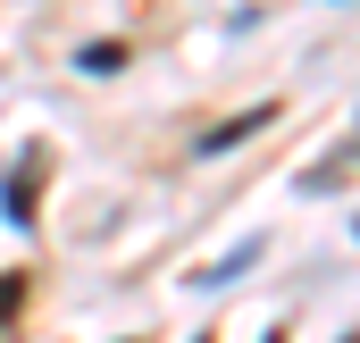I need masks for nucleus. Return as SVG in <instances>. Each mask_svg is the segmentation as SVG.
<instances>
[{
    "label": "nucleus",
    "mask_w": 360,
    "mask_h": 343,
    "mask_svg": "<svg viewBox=\"0 0 360 343\" xmlns=\"http://www.w3.org/2000/svg\"><path fill=\"white\" fill-rule=\"evenodd\" d=\"M269 117H276V101H252L243 117H226V126H210V134H201V160H218V151H243V143H252V134H260Z\"/></svg>",
    "instance_id": "obj_1"
},
{
    "label": "nucleus",
    "mask_w": 360,
    "mask_h": 343,
    "mask_svg": "<svg viewBox=\"0 0 360 343\" xmlns=\"http://www.w3.org/2000/svg\"><path fill=\"white\" fill-rule=\"evenodd\" d=\"M34 184H42V151H25V168H8V184H0V218L8 226H34Z\"/></svg>",
    "instance_id": "obj_2"
},
{
    "label": "nucleus",
    "mask_w": 360,
    "mask_h": 343,
    "mask_svg": "<svg viewBox=\"0 0 360 343\" xmlns=\"http://www.w3.org/2000/svg\"><path fill=\"white\" fill-rule=\"evenodd\" d=\"M76 67H84V76H117V67H126V42H84Z\"/></svg>",
    "instance_id": "obj_3"
},
{
    "label": "nucleus",
    "mask_w": 360,
    "mask_h": 343,
    "mask_svg": "<svg viewBox=\"0 0 360 343\" xmlns=\"http://www.w3.org/2000/svg\"><path fill=\"white\" fill-rule=\"evenodd\" d=\"M17 310H25V276H17V268H8V276H0V327H8V318H17Z\"/></svg>",
    "instance_id": "obj_4"
}]
</instances>
